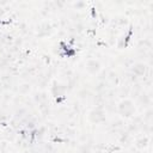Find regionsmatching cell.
Returning <instances> with one entry per match:
<instances>
[{
  "label": "cell",
  "instance_id": "obj_2",
  "mask_svg": "<svg viewBox=\"0 0 153 153\" xmlns=\"http://www.w3.org/2000/svg\"><path fill=\"white\" fill-rule=\"evenodd\" d=\"M90 120L93 122V123H99L102 121L105 120V116H104V111L100 106H97L94 108L91 112H90Z\"/></svg>",
  "mask_w": 153,
  "mask_h": 153
},
{
  "label": "cell",
  "instance_id": "obj_5",
  "mask_svg": "<svg viewBox=\"0 0 153 153\" xmlns=\"http://www.w3.org/2000/svg\"><path fill=\"white\" fill-rule=\"evenodd\" d=\"M65 91H66V86H65L63 84L54 82V85H53V87H51V92H53L55 96H61Z\"/></svg>",
  "mask_w": 153,
  "mask_h": 153
},
{
  "label": "cell",
  "instance_id": "obj_9",
  "mask_svg": "<svg viewBox=\"0 0 153 153\" xmlns=\"http://www.w3.org/2000/svg\"><path fill=\"white\" fill-rule=\"evenodd\" d=\"M29 90H30V86H29L27 84H24V85H22V86L19 87V92H20V93H26Z\"/></svg>",
  "mask_w": 153,
  "mask_h": 153
},
{
  "label": "cell",
  "instance_id": "obj_11",
  "mask_svg": "<svg viewBox=\"0 0 153 153\" xmlns=\"http://www.w3.org/2000/svg\"><path fill=\"white\" fill-rule=\"evenodd\" d=\"M80 153H90V147L86 146V145L81 146V148H80Z\"/></svg>",
  "mask_w": 153,
  "mask_h": 153
},
{
  "label": "cell",
  "instance_id": "obj_8",
  "mask_svg": "<svg viewBox=\"0 0 153 153\" xmlns=\"http://www.w3.org/2000/svg\"><path fill=\"white\" fill-rule=\"evenodd\" d=\"M147 142H148V140H147L146 137H141V139H139V140L136 141V146H137V147H145V146L147 145Z\"/></svg>",
  "mask_w": 153,
  "mask_h": 153
},
{
  "label": "cell",
  "instance_id": "obj_4",
  "mask_svg": "<svg viewBox=\"0 0 153 153\" xmlns=\"http://www.w3.org/2000/svg\"><path fill=\"white\" fill-rule=\"evenodd\" d=\"M131 72L135 74V75H143V73L146 72V66L143 63H135L131 66Z\"/></svg>",
  "mask_w": 153,
  "mask_h": 153
},
{
  "label": "cell",
  "instance_id": "obj_12",
  "mask_svg": "<svg viewBox=\"0 0 153 153\" xmlns=\"http://www.w3.org/2000/svg\"><path fill=\"white\" fill-rule=\"evenodd\" d=\"M94 153H102V152H100V151H97V152H94Z\"/></svg>",
  "mask_w": 153,
  "mask_h": 153
},
{
  "label": "cell",
  "instance_id": "obj_7",
  "mask_svg": "<svg viewBox=\"0 0 153 153\" xmlns=\"http://www.w3.org/2000/svg\"><path fill=\"white\" fill-rule=\"evenodd\" d=\"M47 99H48V97H47V93H44V92H39L35 96V100L38 102L39 104H44L47 102Z\"/></svg>",
  "mask_w": 153,
  "mask_h": 153
},
{
  "label": "cell",
  "instance_id": "obj_10",
  "mask_svg": "<svg viewBox=\"0 0 153 153\" xmlns=\"http://www.w3.org/2000/svg\"><path fill=\"white\" fill-rule=\"evenodd\" d=\"M79 96H80L81 98H86V97H88V96H90V92H88V90L82 88L81 91H79Z\"/></svg>",
  "mask_w": 153,
  "mask_h": 153
},
{
  "label": "cell",
  "instance_id": "obj_1",
  "mask_svg": "<svg viewBox=\"0 0 153 153\" xmlns=\"http://www.w3.org/2000/svg\"><path fill=\"white\" fill-rule=\"evenodd\" d=\"M118 111H120L121 115L128 117V116H130L134 112V105H133V103L130 100H127V99L122 100L118 104Z\"/></svg>",
  "mask_w": 153,
  "mask_h": 153
},
{
  "label": "cell",
  "instance_id": "obj_6",
  "mask_svg": "<svg viewBox=\"0 0 153 153\" xmlns=\"http://www.w3.org/2000/svg\"><path fill=\"white\" fill-rule=\"evenodd\" d=\"M50 31H51V26L47 23L39 25V27H38V35L39 36H47V35H49Z\"/></svg>",
  "mask_w": 153,
  "mask_h": 153
},
{
  "label": "cell",
  "instance_id": "obj_3",
  "mask_svg": "<svg viewBox=\"0 0 153 153\" xmlns=\"http://www.w3.org/2000/svg\"><path fill=\"white\" fill-rule=\"evenodd\" d=\"M86 69H87L88 73L94 74V73H97L100 69V63L97 60H93V59L92 60H88L86 62Z\"/></svg>",
  "mask_w": 153,
  "mask_h": 153
}]
</instances>
